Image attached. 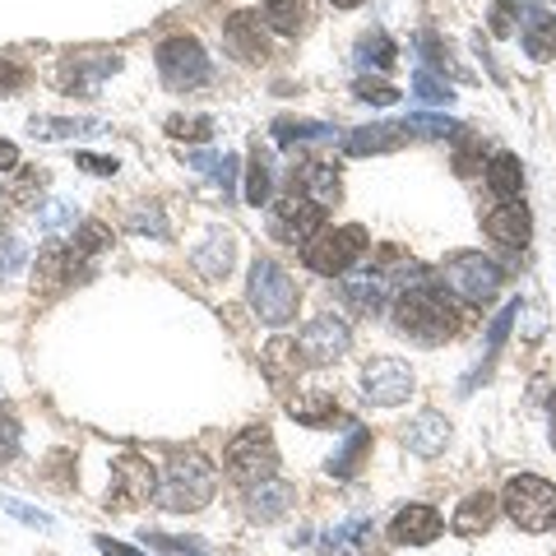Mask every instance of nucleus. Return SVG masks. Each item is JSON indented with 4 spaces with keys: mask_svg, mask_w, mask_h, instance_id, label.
Returning <instances> with one entry per match:
<instances>
[{
    "mask_svg": "<svg viewBox=\"0 0 556 556\" xmlns=\"http://www.w3.org/2000/svg\"><path fill=\"white\" fill-rule=\"evenodd\" d=\"M394 325L417 343H445L459 334L464 311L450 302V292L441 283L422 278V283H413L394 298Z\"/></svg>",
    "mask_w": 556,
    "mask_h": 556,
    "instance_id": "1",
    "label": "nucleus"
},
{
    "mask_svg": "<svg viewBox=\"0 0 556 556\" xmlns=\"http://www.w3.org/2000/svg\"><path fill=\"white\" fill-rule=\"evenodd\" d=\"M247 298H251V311L265 325H283V320L298 316L302 288H298V278H292L283 265H274V260H255Z\"/></svg>",
    "mask_w": 556,
    "mask_h": 556,
    "instance_id": "2",
    "label": "nucleus"
},
{
    "mask_svg": "<svg viewBox=\"0 0 556 556\" xmlns=\"http://www.w3.org/2000/svg\"><path fill=\"white\" fill-rule=\"evenodd\" d=\"M214 486H218V473L204 455H177L167 464V478H163V506L177 510V515L200 510L214 501Z\"/></svg>",
    "mask_w": 556,
    "mask_h": 556,
    "instance_id": "3",
    "label": "nucleus"
},
{
    "mask_svg": "<svg viewBox=\"0 0 556 556\" xmlns=\"http://www.w3.org/2000/svg\"><path fill=\"white\" fill-rule=\"evenodd\" d=\"M501 506L515 519L519 529L529 533H543L556 525V486L547 478H533V473H515L501 492Z\"/></svg>",
    "mask_w": 556,
    "mask_h": 556,
    "instance_id": "4",
    "label": "nucleus"
},
{
    "mask_svg": "<svg viewBox=\"0 0 556 556\" xmlns=\"http://www.w3.org/2000/svg\"><path fill=\"white\" fill-rule=\"evenodd\" d=\"M223 468L237 486H260L274 478L278 468V445L269 437V427H247L241 437L228 441V455H223Z\"/></svg>",
    "mask_w": 556,
    "mask_h": 556,
    "instance_id": "5",
    "label": "nucleus"
},
{
    "mask_svg": "<svg viewBox=\"0 0 556 556\" xmlns=\"http://www.w3.org/2000/svg\"><path fill=\"white\" fill-rule=\"evenodd\" d=\"M362 251H367V232H362L357 223H348V228H320L302 247V265L325 274V278H334V274L353 269L362 260Z\"/></svg>",
    "mask_w": 556,
    "mask_h": 556,
    "instance_id": "6",
    "label": "nucleus"
},
{
    "mask_svg": "<svg viewBox=\"0 0 556 556\" xmlns=\"http://www.w3.org/2000/svg\"><path fill=\"white\" fill-rule=\"evenodd\" d=\"M445 288L468 306H486L501 292V265L482 251H455L445 255Z\"/></svg>",
    "mask_w": 556,
    "mask_h": 556,
    "instance_id": "7",
    "label": "nucleus"
},
{
    "mask_svg": "<svg viewBox=\"0 0 556 556\" xmlns=\"http://www.w3.org/2000/svg\"><path fill=\"white\" fill-rule=\"evenodd\" d=\"M159 75L167 89H195V84L208 79V56L204 47L195 38H186V33H177V38H167L159 47Z\"/></svg>",
    "mask_w": 556,
    "mask_h": 556,
    "instance_id": "8",
    "label": "nucleus"
},
{
    "mask_svg": "<svg viewBox=\"0 0 556 556\" xmlns=\"http://www.w3.org/2000/svg\"><path fill=\"white\" fill-rule=\"evenodd\" d=\"M348 343H353V334H348V325L339 316H316L302 325L298 353L306 367H329V362H339L348 353Z\"/></svg>",
    "mask_w": 556,
    "mask_h": 556,
    "instance_id": "9",
    "label": "nucleus"
},
{
    "mask_svg": "<svg viewBox=\"0 0 556 556\" xmlns=\"http://www.w3.org/2000/svg\"><path fill=\"white\" fill-rule=\"evenodd\" d=\"M325 228V204L316 200H306V195H288V200H278L274 204V218H269V232L278 241H292V247H306L311 237H316Z\"/></svg>",
    "mask_w": 556,
    "mask_h": 556,
    "instance_id": "10",
    "label": "nucleus"
},
{
    "mask_svg": "<svg viewBox=\"0 0 556 556\" xmlns=\"http://www.w3.org/2000/svg\"><path fill=\"white\" fill-rule=\"evenodd\" d=\"M362 394H367L371 404H380V408L404 404V399L413 394V371H408V362H399V357H376L371 367L362 371Z\"/></svg>",
    "mask_w": 556,
    "mask_h": 556,
    "instance_id": "11",
    "label": "nucleus"
},
{
    "mask_svg": "<svg viewBox=\"0 0 556 556\" xmlns=\"http://www.w3.org/2000/svg\"><path fill=\"white\" fill-rule=\"evenodd\" d=\"M121 56L116 51H84V56H65L61 61V89L70 93H93L102 79L116 75Z\"/></svg>",
    "mask_w": 556,
    "mask_h": 556,
    "instance_id": "12",
    "label": "nucleus"
},
{
    "mask_svg": "<svg viewBox=\"0 0 556 556\" xmlns=\"http://www.w3.org/2000/svg\"><path fill=\"white\" fill-rule=\"evenodd\" d=\"M159 492V478H153V464L139 455H121L112 468V496L121 506H144V501Z\"/></svg>",
    "mask_w": 556,
    "mask_h": 556,
    "instance_id": "13",
    "label": "nucleus"
},
{
    "mask_svg": "<svg viewBox=\"0 0 556 556\" xmlns=\"http://www.w3.org/2000/svg\"><path fill=\"white\" fill-rule=\"evenodd\" d=\"M223 42L232 47V56L241 61H265L269 56V33H265V20L255 10H237L228 24H223Z\"/></svg>",
    "mask_w": 556,
    "mask_h": 556,
    "instance_id": "14",
    "label": "nucleus"
},
{
    "mask_svg": "<svg viewBox=\"0 0 556 556\" xmlns=\"http://www.w3.org/2000/svg\"><path fill=\"white\" fill-rule=\"evenodd\" d=\"M482 228H486V237H492V241H501L506 251H525L529 232H533V218H529V208L519 200H506V204H496L492 214L482 218Z\"/></svg>",
    "mask_w": 556,
    "mask_h": 556,
    "instance_id": "15",
    "label": "nucleus"
},
{
    "mask_svg": "<svg viewBox=\"0 0 556 556\" xmlns=\"http://www.w3.org/2000/svg\"><path fill=\"white\" fill-rule=\"evenodd\" d=\"M445 441H450V422L441 413H417L413 422L404 427V450L408 455L431 459V455H441L445 450Z\"/></svg>",
    "mask_w": 556,
    "mask_h": 556,
    "instance_id": "16",
    "label": "nucleus"
},
{
    "mask_svg": "<svg viewBox=\"0 0 556 556\" xmlns=\"http://www.w3.org/2000/svg\"><path fill=\"white\" fill-rule=\"evenodd\" d=\"M437 533H441V515L431 510V506H408V510H399L394 525H390V538H394L399 547H422V543H431Z\"/></svg>",
    "mask_w": 556,
    "mask_h": 556,
    "instance_id": "17",
    "label": "nucleus"
},
{
    "mask_svg": "<svg viewBox=\"0 0 556 556\" xmlns=\"http://www.w3.org/2000/svg\"><path fill=\"white\" fill-rule=\"evenodd\" d=\"M265 24L283 38H302L316 24V0H265Z\"/></svg>",
    "mask_w": 556,
    "mask_h": 556,
    "instance_id": "18",
    "label": "nucleus"
},
{
    "mask_svg": "<svg viewBox=\"0 0 556 556\" xmlns=\"http://www.w3.org/2000/svg\"><path fill=\"white\" fill-rule=\"evenodd\" d=\"M408 139V126L399 121V126H357V130H348L343 135V153H390V149H399Z\"/></svg>",
    "mask_w": 556,
    "mask_h": 556,
    "instance_id": "19",
    "label": "nucleus"
},
{
    "mask_svg": "<svg viewBox=\"0 0 556 556\" xmlns=\"http://www.w3.org/2000/svg\"><path fill=\"white\" fill-rule=\"evenodd\" d=\"M302 195L306 200H316V204H334L339 200V177H334V167L329 163H302V167H292V195Z\"/></svg>",
    "mask_w": 556,
    "mask_h": 556,
    "instance_id": "20",
    "label": "nucleus"
},
{
    "mask_svg": "<svg viewBox=\"0 0 556 556\" xmlns=\"http://www.w3.org/2000/svg\"><path fill=\"white\" fill-rule=\"evenodd\" d=\"M496 506H501V501H496V496H486V492L464 496V501H459V510H455V519H450V529H455L459 538H478V533L492 529Z\"/></svg>",
    "mask_w": 556,
    "mask_h": 556,
    "instance_id": "21",
    "label": "nucleus"
},
{
    "mask_svg": "<svg viewBox=\"0 0 556 556\" xmlns=\"http://www.w3.org/2000/svg\"><path fill=\"white\" fill-rule=\"evenodd\" d=\"M343 298L353 302L357 311H376L380 302L390 298V283L367 265V269H357V274H348V278H343Z\"/></svg>",
    "mask_w": 556,
    "mask_h": 556,
    "instance_id": "22",
    "label": "nucleus"
},
{
    "mask_svg": "<svg viewBox=\"0 0 556 556\" xmlns=\"http://www.w3.org/2000/svg\"><path fill=\"white\" fill-rule=\"evenodd\" d=\"M288 413L298 417L302 427H325L329 417H334V394H325V390H298L288 399Z\"/></svg>",
    "mask_w": 556,
    "mask_h": 556,
    "instance_id": "23",
    "label": "nucleus"
},
{
    "mask_svg": "<svg viewBox=\"0 0 556 556\" xmlns=\"http://www.w3.org/2000/svg\"><path fill=\"white\" fill-rule=\"evenodd\" d=\"M486 186H492V195H501V200H519V190H525V167H519L515 153H496L492 167H486Z\"/></svg>",
    "mask_w": 556,
    "mask_h": 556,
    "instance_id": "24",
    "label": "nucleus"
},
{
    "mask_svg": "<svg viewBox=\"0 0 556 556\" xmlns=\"http://www.w3.org/2000/svg\"><path fill=\"white\" fill-rule=\"evenodd\" d=\"M525 51L533 61H552L556 56V14L533 10L529 24H525Z\"/></svg>",
    "mask_w": 556,
    "mask_h": 556,
    "instance_id": "25",
    "label": "nucleus"
},
{
    "mask_svg": "<svg viewBox=\"0 0 556 556\" xmlns=\"http://www.w3.org/2000/svg\"><path fill=\"white\" fill-rule=\"evenodd\" d=\"M367 455H371V431L367 427H353V431H348V441H343V450L329 459V473H334V478H353Z\"/></svg>",
    "mask_w": 556,
    "mask_h": 556,
    "instance_id": "26",
    "label": "nucleus"
},
{
    "mask_svg": "<svg viewBox=\"0 0 556 556\" xmlns=\"http://www.w3.org/2000/svg\"><path fill=\"white\" fill-rule=\"evenodd\" d=\"M251 515L255 519H278L288 510V501H292V486H283V482H260V486H251Z\"/></svg>",
    "mask_w": 556,
    "mask_h": 556,
    "instance_id": "27",
    "label": "nucleus"
},
{
    "mask_svg": "<svg viewBox=\"0 0 556 556\" xmlns=\"http://www.w3.org/2000/svg\"><path fill=\"white\" fill-rule=\"evenodd\" d=\"M413 98L427 102V108H445V102H455V89H450L431 65H417L413 70Z\"/></svg>",
    "mask_w": 556,
    "mask_h": 556,
    "instance_id": "28",
    "label": "nucleus"
},
{
    "mask_svg": "<svg viewBox=\"0 0 556 556\" xmlns=\"http://www.w3.org/2000/svg\"><path fill=\"white\" fill-rule=\"evenodd\" d=\"M334 126H325V121H298V116H278L274 121V139L278 144H306V139H329Z\"/></svg>",
    "mask_w": 556,
    "mask_h": 556,
    "instance_id": "29",
    "label": "nucleus"
},
{
    "mask_svg": "<svg viewBox=\"0 0 556 556\" xmlns=\"http://www.w3.org/2000/svg\"><path fill=\"white\" fill-rule=\"evenodd\" d=\"M75 269H79V260H75V251H70V247H47V251L38 255V265H33V274H38L42 283H61V278H75Z\"/></svg>",
    "mask_w": 556,
    "mask_h": 556,
    "instance_id": "30",
    "label": "nucleus"
},
{
    "mask_svg": "<svg viewBox=\"0 0 556 556\" xmlns=\"http://www.w3.org/2000/svg\"><path fill=\"white\" fill-rule=\"evenodd\" d=\"M269 190H274L269 153L255 144V149H251V167H247V200H251V204H269Z\"/></svg>",
    "mask_w": 556,
    "mask_h": 556,
    "instance_id": "31",
    "label": "nucleus"
},
{
    "mask_svg": "<svg viewBox=\"0 0 556 556\" xmlns=\"http://www.w3.org/2000/svg\"><path fill=\"white\" fill-rule=\"evenodd\" d=\"M394 56H399V51H394V42H390L380 28H371L367 38L357 42V61H362V65H371V70H390Z\"/></svg>",
    "mask_w": 556,
    "mask_h": 556,
    "instance_id": "32",
    "label": "nucleus"
},
{
    "mask_svg": "<svg viewBox=\"0 0 556 556\" xmlns=\"http://www.w3.org/2000/svg\"><path fill=\"white\" fill-rule=\"evenodd\" d=\"M288 362H298V343L274 339V343L265 348V376L274 380V386H288Z\"/></svg>",
    "mask_w": 556,
    "mask_h": 556,
    "instance_id": "33",
    "label": "nucleus"
},
{
    "mask_svg": "<svg viewBox=\"0 0 556 556\" xmlns=\"http://www.w3.org/2000/svg\"><path fill=\"white\" fill-rule=\"evenodd\" d=\"M98 130V121H65V116H33V135L42 139H65V135H84Z\"/></svg>",
    "mask_w": 556,
    "mask_h": 556,
    "instance_id": "34",
    "label": "nucleus"
},
{
    "mask_svg": "<svg viewBox=\"0 0 556 556\" xmlns=\"http://www.w3.org/2000/svg\"><path fill=\"white\" fill-rule=\"evenodd\" d=\"M208 241H214V247L200 251V269H204L208 278H218V274L232 269V237L223 232V237H208Z\"/></svg>",
    "mask_w": 556,
    "mask_h": 556,
    "instance_id": "35",
    "label": "nucleus"
},
{
    "mask_svg": "<svg viewBox=\"0 0 556 556\" xmlns=\"http://www.w3.org/2000/svg\"><path fill=\"white\" fill-rule=\"evenodd\" d=\"M404 126H408V135H422V139H450L455 130H464L459 121H450V116H404Z\"/></svg>",
    "mask_w": 556,
    "mask_h": 556,
    "instance_id": "36",
    "label": "nucleus"
},
{
    "mask_svg": "<svg viewBox=\"0 0 556 556\" xmlns=\"http://www.w3.org/2000/svg\"><path fill=\"white\" fill-rule=\"evenodd\" d=\"M108 241H112V232L102 228V223H84V228L75 232V241H70V251H75V260L84 265V260H89V255H98L102 247H108Z\"/></svg>",
    "mask_w": 556,
    "mask_h": 556,
    "instance_id": "37",
    "label": "nucleus"
},
{
    "mask_svg": "<svg viewBox=\"0 0 556 556\" xmlns=\"http://www.w3.org/2000/svg\"><path fill=\"white\" fill-rule=\"evenodd\" d=\"M167 135L172 139H208V135H214V121H208V116H172Z\"/></svg>",
    "mask_w": 556,
    "mask_h": 556,
    "instance_id": "38",
    "label": "nucleus"
},
{
    "mask_svg": "<svg viewBox=\"0 0 556 556\" xmlns=\"http://www.w3.org/2000/svg\"><path fill=\"white\" fill-rule=\"evenodd\" d=\"M515 316H519V302H506V306H501L496 316H492V325H486V353H496V348L506 343L510 320H515Z\"/></svg>",
    "mask_w": 556,
    "mask_h": 556,
    "instance_id": "39",
    "label": "nucleus"
},
{
    "mask_svg": "<svg viewBox=\"0 0 556 556\" xmlns=\"http://www.w3.org/2000/svg\"><path fill=\"white\" fill-rule=\"evenodd\" d=\"M353 93H357L362 102H376V108H390V102L399 98V89H394V84H386V79H357Z\"/></svg>",
    "mask_w": 556,
    "mask_h": 556,
    "instance_id": "40",
    "label": "nucleus"
},
{
    "mask_svg": "<svg viewBox=\"0 0 556 556\" xmlns=\"http://www.w3.org/2000/svg\"><path fill=\"white\" fill-rule=\"evenodd\" d=\"M70 223H75V204H70V200H51V204L42 208L38 228H42V232H61V228H70Z\"/></svg>",
    "mask_w": 556,
    "mask_h": 556,
    "instance_id": "41",
    "label": "nucleus"
},
{
    "mask_svg": "<svg viewBox=\"0 0 556 556\" xmlns=\"http://www.w3.org/2000/svg\"><path fill=\"white\" fill-rule=\"evenodd\" d=\"M130 228H135V232L167 237V218H163V208H159V204H149V208H130Z\"/></svg>",
    "mask_w": 556,
    "mask_h": 556,
    "instance_id": "42",
    "label": "nucleus"
},
{
    "mask_svg": "<svg viewBox=\"0 0 556 556\" xmlns=\"http://www.w3.org/2000/svg\"><path fill=\"white\" fill-rule=\"evenodd\" d=\"M515 14H519V0H501V5H492V14H486V28H492L496 38H510Z\"/></svg>",
    "mask_w": 556,
    "mask_h": 556,
    "instance_id": "43",
    "label": "nucleus"
},
{
    "mask_svg": "<svg viewBox=\"0 0 556 556\" xmlns=\"http://www.w3.org/2000/svg\"><path fill=\"white\" fill-rule=\"evenodd\" d=\"M20 265H24V247L14 237H0V278H10Z\"/></svg>",
    "mask_w": 556,
    "mask_h": 556,
    "instance_id": "44",
    "label": "nucleus"
},
{
    "mask_svg": "<svg viewBox=\"0 0 556 556\" xmlns=\"http://www.w3.org/2000/svg\"><path fill=\"white\" fill-rule=\"evenodd\" d=\"M0 506H5L10 515H20L24 525H33V529H51V519L42 515V510H33V506H24V501H14V496H0Z\"/></svg>",
    "mask_w": 556,
    "mask_h": 556,
    "instance_id": "45",
    "label": "nucleus"
},
{
    "mask_svg": "<svg viewBox=\"0 0 556 556\" xmlns=\"http://www.w3.org/2000/svg\"><path fill=\"white\" fill-rule=\"evenodd\" d=\"M14 455H20V427H14V417H0V459Z\"/></svg>",
    "mask_w": 556,
    "mask_h": 556,
    "instance_id": "46",
    "label": "nucleus"
},
{
    "mask_svg": "<svg viewBox=\"0 0 556 556\" xmlns=\"http://www.w3.org/2000/svg\"><path fill=\"white\" fill-rule=\"evenodd\" d=\"M24 65H14V61H0V93H14L24 84Z\"/></svg>",
    "mask_w": 556,
    "mask_h": 556,
    "instance_id": "47",
    "label": "nucleus"
},
{
    "mask_svg": "<svg viewBox=\"0 0 556 556\" xmlns=\"http://www.w3.org/2000/svg\"><path fill=\"white\" fill-rule=\"evenodd\" d=\"M79 167H89L93 177H116V159H98V153H79Z\"/></svg>",
    "mask_w": 556,
    "mask_h": 556,
    "instance_id": "48",
    "label": "nucleus"
},
{
    "mask_svg": "<svg viewBox=\"0 0 556 556\" xmlns=\"http://www.w3.org/2000/svg\"><path fill=\"white\" fill-rule=\"evenodd\" d=\"M237 153H223V159H218V167H214V177H218V186L223 190H232V181H237Z\"/></svg>",
    "mask_w": 556,
    "mask_h": 556,
    "instance_id": "49",
    "label": "nucleus"
},
{
    "mask_svg": "<svg viewBox=\"0 0 556 556\" xmlns=\"http://www.w3.org/2000/svg\"><path fill=\"white\" fill-rule=\"evenodd\" d=\"M98 552H102V556H144V552H135V547H126V543H116V538H98Z\"/></svg>",
    "mask_w": 556,
    "mask_h": 556,
    "instance_id": "50",
    "label": "nucleus"
},
{
    "mask_svg": "<svg viewBox=\"0 0 556 556\" xmlns=\"http://www.w3.org/2000/svg\"><path fill=\"white\" fill-rule=\"evenodd\" d=\"M14 167H20V149L10 139H0V172H14Z\"/></svg>",
    "mask_w": 556,
    "mask_h": 556,
    "instance_id": "51",
    "label": "nucleus"
},
{
    "mask_svg": "<svg viewBox=\"0 0 556 556\" xmlns=\"http://www.w3.org/2000/svg\"><path fill=\"white\" fill-rule=\"evenodd\" d=\"M329 5H334V10H357L362 0H329Z\"/></svg>",
    "mask_w": 556,
    "mask_h": 556,
    "instance_id": "52",
    "label": "nucleus"
},
{
    "mask_svg": "<svg viewBox=\"0 0 556 556\" xmlns=\"http://www.w3.org/2000/svg\"><path fill=\"white\" fill-rule=\"evenodd\" d=\"M552 441H556V399H552Z\"/></svg>",
    "mask_w": 556,
    "mask_h": 556,
    "instance_id": "53",
    "label": "nucleus"
}]
</instances>
